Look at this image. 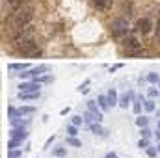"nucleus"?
Masks as SVG:
<instances>
[{"label":"nucleus","mask_w":160,"mask_h":158,"mask_svg":"<svg viewBox=\"0 0 160 158\" xmlns=\"http://www.w3.org/2000/svg\"><path fill=\"white\" fill-rule=\"evenodd\" d=\"M32 19H34V7H30V6L21 7L15 13V26H26L32 22Z\"/></svg>","instance_id":"nucleus-1"},{"label":"nucleus","mask_w":160,"mask_h":158,"mask_svg":"<svg viewBox=\"0 0 160 158\" xmlns=\"http://www.w3.org/2000/svg\"><path fill=\"white\" fill-rule=\"evenodd\" d=\"M17 50L30 56L34 50H38V43H36V39H32V37H24V39L17 41Z\"/></svg>","instance_id":"nucleus-2"},{"label":"nucleus","mask_w":160,"mask_h":158,"mask_svg":"<svg viewBox=\"0 0 160 158\" xmlns=\"http://www.w3.org/2000/svg\"><path fill=\"white\" fill-rule=\"evenodd\" d=\"M127 32H128V22H127V19H116V21L112 22V34H114L116 37L127 36Z\"/></svg>","instance_id":"nucleus-3"},{"label":"nucleus","mask_w":160,"mask_h":158,"mask_svg":"<svg viewBox=\"0 0 160 158\" xmlns=\"http://www.w3.org/2000/svg\"><path fill=\"white\" fill-rule=\"evenodd\" d=\"M136 30H138L142 36L151 34V30H153V22H151V19H147V17L138 19V22H136Z\"/></svg>","instance_id":"nucleus-4"},{"label":"nucleus","mask_w":160,"mask_h":158,"mask_svg":"<svg viewBox=\"0 0 160 158\" xmlns=\"http://www.w3.org/2000/svg\"><path fill=\"white\" fill-rule=\"evenodd\" d=\"M47 65H39V67H34V69H30V71H22L21 73V78H38L41 75H45L47 73Z\"/></svg>","instance_id":"nucleus-5"},{"label":"nucleus","mask_w":160,"mask_h":158,"mask_svg":"<svg viewBox=\"0 0 160 158\" xmlns=\"http://www.w3.org/2000/svg\"><path fill=\"white\" fill-rule=\"evenodd\" d=\"M123 47H125V50H127V52H132V50L142 48L140 41L136 39L134 36H125V37H123Z\"/></svg>","instance_id":"nucleus-6"},{"label":"nucleus","mask_w":160,"mask_h":158,"mask_svg":"<svg viewBox=\"0 0 160 158\" xmlns=\"http://www.w3.org/2000/svg\"><path fill=\"white\" fill-rule=\"evenodd\" d=\"M9 138H15V140L24 141V140L28 138V130H26L24 126H13V128L9 130Z\"/></svg>","instance_id":"nucleus-7"},{"label":"nucleus","mask_w":160,"mask_h":158,"mask_svg":"<svg viewBox=\"0 0 160 158\" xmlns=\"http://www.w3.org/2000/svg\"><path fill=\"white\" fill-rule=\"evenodd\" d=\"M41 84L39 82H21L19 84V91H22V93H32V91H39Z\"/></svg>","instance_id":"nucleus-8"},{"label":"nucleus","mask_w":160,"mask_h":158,"mask_svg":"<svg viewBox=\"0 0 160 158\" xmlns=\"http://www.w3.org/2000/svg\"><path fill=\"white\" fill-rule=\"evenodd\" d=\"M89 130H91V132H93L95 136H108L106 128H102L99 121H95V123H89Z\"/></svg>","instance_id":"nucleus-9"},{"label":"nucleus","mask_w":160,"mask_h":158,"mask_svg":"<svg viewBox=\"0 0 160 158\" xmlns=\"http://www.w3.org/2000/svg\"><path fill=\"white\" fill-rule=\"evenodd\" d=\"M130 99H136L134 91H127L125 95H121V97H119V108H128V104H130Z\"/></svg>","instance_id":"nucleus-10"},{"label":"nucleus","mask_w":160,"mask_h":158,"mask_svg":"<svg viewBox=\"0 0 160 158\" xmlns=\"http://www.w3.org/2000/svg\"><path fill=\"white\" fill-rule=\"evenodd\" d=\"M106 97H108V102H110V108H114V106H119V97H118V91L112 87V89H108V93H106Z\"/></svg>","instance_id":"nucleus-11"},{"label":"nucleus","mask_w":160,"mask_h":158,"mask_svg":"<svg viewBox=\"0 0 160 158\" xmlns=\"http://www.w3.org/2000/svg\"><path fill=\"white\" fill-rule=\"evenodd\" d=\"M97 102H99V106H101L102 112H108L110 110V102H108V97L106 95H99L97 97Z\"/></svg>","instance_id":"nucleus-12"},{"label":"nucleus","mask_w":160,"mask_h":158,"mask_svg":"<svg viewBox=\"0 0 160 158\" xmlns=\"http://www.w3.org/2000/svg\"><path fill=\"white\" fill-rule=\"evenodd\" d=\"M9 123H11V126H28L30 125V121L28 119H22V116L21 117H15V119H9Z\"/></svg>","instance_id":"nucleus-13"},{"label":"nucleus","mask_w":160,"mask_h":158,"mask_svg":"<svg viewBox=\"0 0 160 158\" xmlns=\"http://www.w3.org/2000/svg\"><path fill=\"white\" fill-rule=\"evenodd\" d=\"M19 99H21V101H32V99H39V91H32V93H22V91H19Z\"/></svg>","instance_id":"nucleus-14"},{"label":"nucleus","mask_w":160,"mask_h":158,"mask_svg":"<svg viewBox=\"0 0 160 158\" xmlns=\"http://www.w3.org/2000/svg\"><path fill=\"white\" fill-rule=\"evenodd\" d=\"M93 4L101 9V11H106V9H110V6H112V0H93Z\"/></svg>","instance_id":"nucleus-15"},{"label":"nucleus","mask_w":160,"mask_h":158,"mask_svg":"<svg viewBox=\"0 0 160 158\" xmlns=\"http://www.w3.org/2000/svg\"><path fill=\"white\" fill-rule=\"evenodd\" d=\"M65 145H71V147H77L78 149V147H82V141H80L77 136H67L65 138Z\"/></svg>","instance_id":"nucleus-16"},{"label":"nucleus","mask_w":160,"mask_h":158,"mask_svg":"<svg viewBox=\"0 0 160 158\" xmlns=\"http://www.w3.org/2000/svg\"><path fill=\"white\" fill-rule=\"evenodd\" d=\"M143 110H145V112H149V114H153V112L157 110V102H155L153 99H147V101H143Z\"/></svg>","instance_id":"nucleus-17"},{"label":"nucleus","mask_w":160,"mask_h":158,"mask_svg":"<svg viewBox=\"0 0 160 158\" xmlns=\"http://www.w3.org/2000/svg\"><path fill=\"white\" fill-rule=\"evenodd\" d=\"M9 2V6L13 7V9H21V7H26V4L30 2V0H8Z\"/></svg>","instance_id":"nucleus-18"},{"label":"nucleus","mask_w":160,"mask_h":158,"mask_svg":"<svg viewBox=\"0 0 160 158\" xmlns=\"http://www.w3.org/2000/svg\"><path fill=\"white\" fill-rule=\"evenodd\" d=\"M65 155H67V149H65V147H62V145H58V147H54V149H52V156L63 158Z\"/></svg>","instance_id":"nucleus-19"},{"label":"nucleus","mask_w":160,"mask_h":158,"mask_svg":"<svg viewBox=\"0 0 160 158\" xmlns=\"http://www.w3.org/2000/svg\"><path fill=\"white\" fill-rule=\"evenodd\" d=\"M22 114H21V110L19 108H15V106H8V117L9 119H15V117H21Z\"/></svg>","instance_id":"nucleus-20"},{"label":"nucleus","mask_w":160,"mask_h":158,"mask_svg":"<svg viewBox=\"0 0 160 158\" xmlns=\"http://www.w3.org/2000/svg\"><path fill=\"white\" fill-rule=\"evenodd\" d=\"M21 145H22L21 140H15V138H9V140H8V151H9V149H19Z\"/></svg>","instance_id":"nucleus-21"},{"label":"nucleus","mask_w":160,"mask_h":158,"mask_svg":"<svg viewBox=\"0 0 160 158\" xmlns=\"http://www.w3.org/2000/svg\"><path fill=\"white\" fill-rule=\"evenodd\" d=\"M88 110L93 112V114H101V112H99L101 106H99V102H95V101H88Z\"/></svg>","instance_id":"nucleus-22"},{"label":"nucleus","mask_w":160,"mask_h":158,"mask_svg":"<svg viewBox=\"0 0 160 158\" xmlns=\"http://www.w3.org/2000/svg\"><path fill=\"white\" fill-rule=\"evenodd\" d=\"M9 71H21V69H28V63H9L8 65Z\"/></svg>","instance_id":"nucleus-23"},{"label":"nucleus","mask_w":160,"mask_h":158,"mask_svg":"<svg viewBox=\"0 0 160 158\" xmlns=\"http://www.w3.org/2000/svg\"><path fill=\"white\" fill-rule=\"evenodd\" d=\"M136 125H138L140 128L147 126V125H149V117H145V116H138V117H136Z\"/></svg>","instance_id":"nucleus-24"},{"label":"nucleus","mask_w":160,"mask_h":158,"mask_svg":"<svg viewBox=\"0 0 160 158\" xmlns=\"http://www.w3.org/2000/svg\"><path fill=\"white\" fill-rule=\"evenodd\" d=\"M8 158H22V151L21 149H9L8 151Z\"/></svg>","instance_id":"nucleus-25"},{"label":"nucleus","mask_w":160,"mask_h":158,"mask_svg":"<svg viewBox=\"0 0 160 158\" xmlns=\"http://www.w3.org/2000/svg\"><path fill=\"white\" fill-rule=\"evenodd\" d=\"M145 80H147L149 84H158V82H160V77H158V73H149Z\"/></svg>","instance_id":"nucleus-26"},{"label":"nucleus","mask_w":160,"mask_h":158,"mask_svg":"<svg viewBox=\"0 0 160 158\" xmlns=\"http://www.w3.org/2000/svg\"><path fill=\"white\" fill-rule=\"evenodd\" d=\"M145 153H147V156H149V158H157V155H160L158 149H157V147H153V145H149V147L145 149Z\"/></svg>","instance_id":"nucleus-27"},{"label":"nucleus","mask_w":160,"mask_h":158,"mask_svg":"<svg viewBox=\"0 0 160 158\" xmlns=\"http://www.w3.org/2000/svg\"><path fill=\"white\" fill-rule=\"evenodd\" d=\"M140 136H142V138H147V140H151V136H155V134L151 132V128H149V126H143V128L140 130Z\"/></svg>","instance_id":"nucleus-28"},{"label":"nucleus","mask_w":160,"mask_h":158,"mask_svg":"<svg viewBox=\"0 0 160 158\" xmlns=\"http://www.w3.org/2000/svg\"><path fill=\"white\" fill-rule=\"evenodd\" d=\"M128 56H130V58H143V56H145V50H143V48H138V50L128 52Z\"/></svg>","instance_id":"nucleus-29"},{"label":"nucleus","mask_w":160,"mask_h":158,"mask_svg":"<svg viewBox=\"0 0 160 158\" xmlns=\"http://www.w3.org/2000/svg\"><path fill=\"white\" fill-rule=\"evenodd\" d=\"M77 134H78V126L71 123V125L67 126V136H77Z\"/></svg>","instance_id":"nucleus-30"},{"label":"nucleus","mask_w":160,"mask_h":158,"mask_svg":"<svg viewBox=\"0 0 160 158\" xmlns=\"http://www.w3.org/2000/svg\"><path fill=\"white\" fill-rule=\"evenodd\" d=\"M149 145H151V141H149L147 138H140V140H138V147H140V149H147Z\"/></svg>","instance_id":"nucleus-31"},{"label":"nucleus","mask_w":160,"mask_h":158,"mask_svg":"<svg viewBox=\"0 0 160 158\" xmlns=\"http://www.w3.org/2000/svg\"><path fill=\"white\" fill-rule=\"evenodd\" d=\"M71 123H73V125H77V126H82V123H86V121H84V116H73Z\"/></svg>","instance_id":"nucleus-32"},{"label":"nucleus","mask_w":160,"mask_h":158,"mask_svg":"<svg viewBox=\"0 0 160 158\" xmlns=\"http://www.w3.org/2000/svg\"><path fill=\"white\" fill-rule=\"evenodd\" d=\"M19 110H21V114H22V116H26V114H34V112H36V108H34V106H21Z\"/></svg>","instance_id":"nucleus-33"},{"label":"nucleus","mask_w":160,"mask_h":158,"mask_svg":"<svg viewBox=\"0 0 160 158\" xmlns=\"http://www.w3.org/2000/svg\"><path fill=\"white\" fill-rule=\"evenodd\" d=\"M160 93V89H157V87H149L147 89V95H149V99H157Z\"/></svg>","instance_id":"nucleus-34"},{"label":"nucleus","mask_w":160,"mask_h":158,"mask_svg":"<svg viewBox=\"0 0 160 158\" xmlns=\"http://www.w3.org/2000/svg\"><path fill=\"white\" fill-rule=\"evenodd\" d=\"M121 67H123V63H116V65H112V67H110V73L118 71V69H121Z\"/></svg>","instance_id":"nucleus-35"},{"label":"nucleus","mask_w":160,"mask_h":158,"mask_svg":"<svg viewBox=\"0 0 160 158\" xmlns=\"http://www.w3.org/2000/svg\"><path fill=\"white\" fill-rule=\"evenodd\" d=\"M155 140L160 141V130H158V128H157V132H155Z\"/></svg>","instance_id":"nucleus-36"},{"label":"nucleus","mask_w":160,"mask_h":158,"mask_svg":"<svg viewBox=\"0 0 160 158\" xmlns=\"http://www.w3.org/2000/svg\"><path fill=\"white\" fill-rule=\"evenodd\" d=\"M104 158H118V155H116V153H108Z\"/></svg>","instance_id":"nucleus-37"},{"label":"nucleus","mask_w":160,"mask_h":158,"mask_svg":"<svg viewBox=\"0 0 160 158\" xmlns=\"http://www.w3.org/2000/svg\"><path fill=\"white\" fill-rule=\"evenodd\" d=\"M157 117H158V119H160V110H157Z\"/></svg>","instance_id":"nucleus-38"},{"label":"nucleus","mask_w":160,"mask_h":158,"mask_svg":"<svg viewBox=\"0 0 160 158\" xmlns=\"http://www.w3.org/2000/svg\"><path fill=\"white\" fill-rule=\"evenodd\" d=\"M157 149H158V153H160V141H158V145H157Z\"/></svg>","instance_id":"nucleus-39"},{"label":"nucleus","mask_w":160,"mask_h":158,"mask_svg":"<svg viewBox=\"0 0 160 158\" xmlns=\"http://www.w3.org/2000/svg\"><path fill=\"white\" fill-rule=\"evenodd\" d=\"M157 128H158V130H160V119H158V126H157Z\"/></svg>","instance_id":"nucleus-40"},{"label":"nucleus","mask_w":160,"mask_h":158,"mask_svg":"<svg viewBox=\"0 0 160 158\" xmlns=\"http://www.w3.org/2000/svg\"><path fill=\"white\" fill-rule=\"evenodd\" d=\"M158 86H160V82H158Z\"/></svg>","instance_id":"nucleus-41"}]
</instances>
